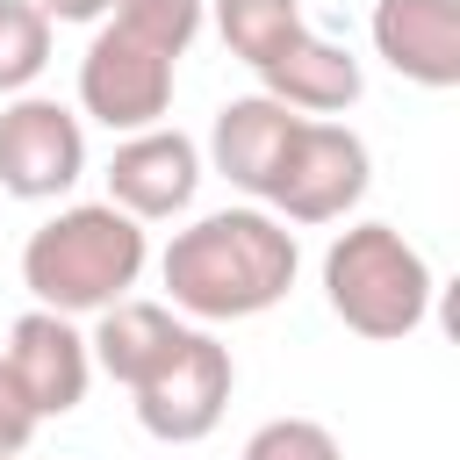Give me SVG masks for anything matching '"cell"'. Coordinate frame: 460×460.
Segmentation results:
<instances>
[{
    "label": "cell",
    "instance_id": "ffe728a7",
    "mask_svg": "<svg viewBox=\"0 0 460 460\" xmlns=\"http://www.w3.org/2000/svg\"><path fill=\"white\" fill-rule=\"evenodd\" d=\"M0 460H14V453H0Z\"/></svg>",
    "mask_w": 460,
    "mask_h": 460
},
{
    "label": "cell",
    "instance_id": "9c48e42d",
    "mask_svg": "<svg viewBox=\"0 0 460 460\" xmlns=\"http://www.w3.org/2000/svg\"><path fill=\"white\" fill-rule=\"evenodd\" d=\"M0 359H7V374H14V388L29 395L36 417H72V410L86 402L93 352H86V338L72 331V316H58V309H29V316H14Z\"/></svg>",
    "mask_w": 460,
    "mask_h": 460
},
{
    "label": "cell",
    "instance_id": "2e32d148",
    "mask_svg": "<svg viewBox=\"0 0 460 460\" xmlns=\"http://www.w3.org/2000/svg\"><path fill=\"white\" fill-rule=\"evenodd\" d=\"M108 22H122L144 43H158L165 58H187V43L208 22V0H108Z\"/></svg>",
    "mask_w": 460,
    "mask_h": 460
},
{
    "label": "cell",
    "instance_id": "6da1fadb",
    "mask_svg": "<svg viewBox=\"0 0 460 460\" xmlns=\"http://www.w3.org/2000/svg\"><path fill=\"white\" fill-rule=\"evenodd\" d=\"M295 266H302L295 230L273 208H216V216L172 230V244L158 259L172 309H187L201 323L266 316L273 302H288Z\"/></svg>",
    "mask_w": 460,
    "mask_h": 460
},
{
    "label": "cell",
    "instance_id": "5b68a950",
    "mask_svg": "<svg viewBox=\"0 0 460 460\" xmlns=\"http://www.w3.org/2000/svg\"><path fill=\"white\" fill-rule=\"evenodd\" d=\"M374 180V158H367V137L345 129V122H323V115H302L288 151H280V172L266 187V208L280 223H338L345 208H359Z\"/></svg>",
    "mask_w": 460,
    "mask_h": 460
},
{
    "label": "cell",
    "instance_id": "277c9868",
    "mask_svg": "<svg viewBox=\"0 0 460 460\" xmlns=\"http://www.w3.org/2000/svg\"><path fill=\"white\" fill-rule=\"evenodd\" d=\"M230 388H237V359L223 338L208 331H180L172 352L129 388L137 395V424L158 438V446H194L223 424L230 410Z\"/></svg>",
    "mask_w": 460,
    "mask_h": 460
},
{
    "label": "cell",
    "instance_id": "d6986e66",
    "mask_svg": "<svg viewBox=\"0 0 460 460\" xmlns=\"http://www.w3.org/2000/svg\"><path fill=\"white\" fill-rule=\"evenodd\" d=\"M50 22H101L108 14V0H36Z\"/></svg>",
    "mask_w": 460,
    "mask_h": 460
},
{
    "label": "cell",
    "instance_id": "8fae6325",
    "mask_svg": "<svg viewBox=\"0 0 460 460\" xmlns=\"http://www.w3.org/2000/svg\"><path fill=\"white\" fill-rule=\"evenodd\" d=\"M295 122H302V115L280 108L273 93L223 101V108H216V129H208V165H216L237 194L266 201V187H273V172H280V151H288Z\"/></svg>",
    "mask_w": 460,
    "mask_h": 460
},
{
    "label": "cell",
    "instance_id": "e0dca14e",
    "mask_svg": "<svg viewBox=\"0 0 460 460\" xmlns=\"http://www.w3.org/2000/svg\"><path fill=\"white\" fill-rule=\"evenodd\" d=\"M237 460H345V446H338L331 424H316V417H273V424H259V431L244 438Z\"/></svg>",
    "mask_w": 460,
    "mask_h": 460
},
{
    "label": "cell",
    "instance_id": "7c38bea8",
    "mask_svg": "<svg viewBox=\"0 0 460 460\" xmlns=\"http://www.w3.org/2000/svg\"><path fill=\"white\" fill-rule=\"evenodd\" d=\"M259 79H266V93H273L280 108H295V115H345V108L359 101V86H367L359 58L338 50V43H323V36H309V29H302L273 65H259Z\"/></svg>",
    "mask_w": 460,
    "mask_h": 460
},
{
    "label": "cell",
    "instance_id": "8992f818",
    "mask_svg": "<svg viewBox=\"0 0 460 460\" xmlns=\"http://www.w3.org/2000/svg\"><path fill=\"white\" fill-rule=\"evenodd\" d=\"M172 65L180 58H165L158 43L129 36L122 22H101L93 43H86V58H79V108L101 129H115V137L151 129L172 108Z\"/></svg>",
    "mask_w": 460,
    "mask_h": 460
},
{
    "label": "cell",
    "instance_id": "ba28073f",
    "mask_svg": "<svg viewBox=\"0 0 460 460\" xmlns=\"http://www.w3.org/2000/svg\"><path fill=\"white\" fill-rule=\"evenodd\" d=\"M194 187H201V144L187 129H129L108 158V201L137 223H165V216H187L194 208Z\"/></svg>",
    "mask_w": 460,
    "mask_h": 460
},
{
    "label": "cell",
    "instance_id": "5bb4252c",
    "mask_svg": "<svg viewBox=\"0 0 460 460\" xmlns=\"http://www.w3.org/2000/svg\"><path fill=\"white\" fill-rule=\"evenodd\" d=\"M216 7V29L230 43V58H244L252 72L273 65L309 22H302V0H208Z\"/></svg>",
    "mask_w": 460,
    "mask_h": 460
},
{
    "label": "cell",
    "instance_id": "3957f363",
    "mask_svg": "<svg viewBox=\"0 0 460 460\" xmlns=\"http://www.w3.org/2000/svg\"><path fill=\"white\" fill-rule=\"evenodd\" d=\"M323 295H331V316L345 331L388 345V338H410L431 316L438 280L395 223H352L323 252Z\"/></svg>",
    "mask_w": 460,
    "mask_h": 460
},
{
    "label": "cell",
    "instance_id": "7a4b0ae2",
    "mask_svg": "<svg viewBox=\"0 0 460 460\" xmlns=\"http://www.w3.org/2000/svg\"><path fill=\"white\" fill-rule=\"evenodd\" d=\"M144 259H151V244H144L137 216H122L115 201H79V208H58L43 230H29L22 288L36 295V309L101 316L108 302H122L137 288Z\"/></svg>",
    "mask_w": 460,
    "mask_h": 460
},
{
    "label": "cell",
    "instance_id": "4fadbf2b",
    "mask_svg": "<svg viewBox=\"0 0 460 460\" xmlns=\"http://www.w3.org/2000/svg\"><path fill=\"white\" fill-rule=\"evenodd\" d=\"M187 323L165 309V302H137V295H122V302H108L101 309V323H93V338H86V352H93V367L115 381V388H137L165 352H172V338H180Z\"/></svg>",
    "mask_w": 460,
    "mask_h": 460
},
{
    "label": "cell",
    "instance_id": "ac0fdd59",
    "mask_svg": "<svg viewBox=\"0 0 460 460\" xmlns=\"http://www.w3.org/2000/svg\"><path fill=\"white\" fill-rule=\"evenodd\" d=\"M36 410H29V395L14 388V374H7V359H0V453H22L29 438H36Z\"/></svg>",
    "mask_w": 460,
    "mask_h": 460
},
{
    "label": "cell",
    "instance_id": "30bf717a",
    "mask_svg": "<svg viewBox=\"0 0 460 460\" xmlns=\"http://www.w3.org/2000/svg\"><path fill=\"white\" fill-rule=\"evenodd\" d=\"M374 50L410 86H460V0H374Z\"/></svg>",
    "mask_w": 460,
    "mask_h": 460
},
{
    "label": "cell",
    "instance_id": "9a60e30c",
    "mask_svg": "<svg viewBox=\"0 0 460 460\" xmlns=\"http://www.w3.org/2000/svg\"><path fill=\"white\" fill-rule=\"evenodd\" d=\"M50 65V14L36 0H0V93H29Z\"/></svg>",
    "mask_w": 460,
    "mask_h": 460
},
{
    "label": "cell",
    "instance_id": "52a82bcc",
    "mask_svg": "<svg viewBox=\"0 0 460 460\" xmlns=\"http://www.w3.org/2000/svg\"><path fill=\"white\" fill-rule=\"evenodd\" d=\"M86 172V129L65 101L14 93L0 108V194L14 201H58Z\"/></svg>",
    "mask_w": 460,
    "mask_h": 460
}]
</instances>
